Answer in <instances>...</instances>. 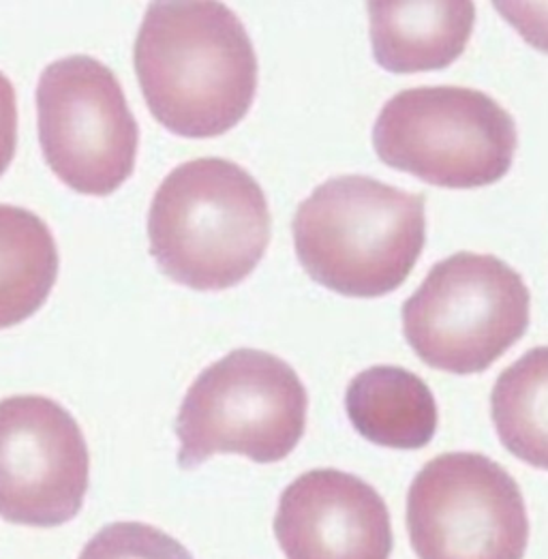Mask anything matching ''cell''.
Returning <instances> with one entry per match:
<instances>
[{"mask_svg":"<svg viewBox=\"0 0 548 559\" xmlns=\"http://www.w3.org/2000/svg\"><path fill=\"white\" fill-rule=\"evenodd\" d=\"M133 62L148 110L182 138L227 133L258 93L253 41L223 2L148 4Z\"/></svg>","mask_w":548,"mask_h":559,"instance_id":"obj_1","label":"cell"},{"mask_svg":"<svg viewBox=\"0 0 548 559\" xmlns=\"http://www.w3.org/2000/svg\"><path fill=\"white\" fill-rule=\"evenodd\" d=\"M271 211L260 182L234 162L206 157L171 169L151 213V255L165 277L198 292L247 280L271 242Z\"/></svg>","mask_w":548,"mask_h":559,"instance_id":"obj_2","label":"cell"},{"mask_svg":"<svg viewBox=\"0 0 548 559\" xmlns=\"http://www.w3.org/2000/svg\"><path fill=\"white\" fill-rule=\"evenodd\" d=\"M291 229L311 280L343 296L380 298L407 281L425 249V195L336 176L298 206Z\"/></svg>","mask_w":548,"mask_h":559,"instance_id":"obj_3","label":"cell"},{"mask_svg":"<svg viewBox=\"0 0 548 559\" xmlns=\"http://www.w3.org/2000/svg\"><path fill=\"white\" fill-rule=\"evenodd\" d=\"M309 394L298 373L262 349H234L204 369L184 394L176 436L178 465L195 469L215 454L276 463L307 429Z\"/></svg>","mask_w":548,"mask_h":559,"instance_id":"obj_4","label":"cell"},{"mask_svg":"<svg viewBox=\"0 0 548 559\" xmlns=\"http://www.w3.org/2000/svg\"><path fill=\"white\" fill-rule=\"evenodd\" d=\"M373 148L390 168L445 189L501 180L514 162L519 131L493 97L463 86L396 93L378 116Z\"/></svg>","mask_w":548,"mask_h":559,"instance_id":"obj_5","label":"cell"},{"mask_svg":"<svg viewBox=\"0 0 548 559\" xmlns=\"http://www.w3.org/2000/svg\"><path fill=\"white\" fill-rule=\"evenodd\" d=\"M401 316L403 335L420 360L472 376L487 371L527 333L532 294L499 258L461 251L429 271Z\"/></svg>","mask_w":548,"mask_h":559,"instance_id":"obj_6","label":"cell"},{"mask_svg":"<svg viewBox=\"0 0 548 559\" xmlns=\"http://www.w3.org/2000/svg\"><path fill=\"white\" fill-rule=\"evenodd\" d=\"M37 114L46 164L69 189L104 198L131 178L140 129L110 67L84 55L48 64Z\"/></svg>","mask_w":548,"mask_h":559,"instance_id":"obj_7","label":"cell"},{"mask_svg":"<svg viewBox=\"0 0 548 559\" xmlns=\"http://www.w3.org/2000/svg\"><path fill=\"white\" fill-rule=\"evenodd\" d=\"M407 532L418 559H523L529 516L516 480L478 452H445L414 478Z\"/></svg>","mask_w":548,"mask_h":559,"instance_id":"obj_8","label":"cell"},{"mask_svg":"<svg viewBox=\"0 0 548 559\" xmlns=\"http://www.w3.org/2000/svg\"><path fill=\"white\" fill-rule=\"evenodd\" d=\"M91 456L75 418L52 399L0 401V516L31 527L71 521L88 491Z\"/></svg>","mask_w":548,"mask_h":559,"instance_id":"obj_9","label":"cell"},{"mask_svg":"<svg viewBox=\"0 0 548 559\" xmlns=\"http://www.w3.org/2000/svg\"><path fill=\"white\" fill-rule=\"evenodd\" d=\"M274 536L287 559H390L394 536L382 496L341 469H311L278 500Z\"/></svg>","mask_w":548,"mask_h":559,"instance_id":"obj_10","label":"cell"},{"mask_svg":"<svg viewBox=\"0 0 548 559\" xmlns=\"http://www.w3.org/2000/svg\"><path fill=\"white\" fill-rule=\"evenodd\" d=\"M373 57L392 73L439 71L467 48L474 2H369Z\"/></svg>","mask_w":548,"mask_h":559,"instance_id":"obj_11","label":"cell"},{"mask_svg":"<svg viewBox=\"0 0 548 559\" xmlns=\"http://www.w3.org/2000/svg\"><path fill=\"white\" fill-rule=\"evenodd\" d=\"M354 429L369 442L394 450L431 444L438 431V403L416 373L378 365L360 371L345 392Z\"/></svg>","mask_w":548,"mask_h":559,"instance_id":"obj_12","label":"cell"},{"mask_svg":"<svg viewBox=\"0 0 548 559\" xmlns=\"http://www.w3.org/2000/svg\"><path fill=\"white\" fill-rule=\"evenodd\" d=\"M58 266L48 224L26 209L0 204V329L17 326L46 305Z\"/></svg>","mask_w":548,"mask_h":559,"instance_id":"obj_13","label":"cell"},{"mask_svg":"<svg viewBox=\"0 0 548 559\" xmlns=\"http://www.w3.org/2000/svg\"><path fill=\"white\" fill-rule=\"evenodd\" d=\"M491 416L501 444L548 472V345L529 349L495 382Z\"/></svg>","mask_w":548,"mask_h":559,"instance_id":"obj_14","label":"cell"},{"mask_svg":"<svg viewBox=\"0 0 548 559\" xmlns=\"http://www.w3.org/2000/svg\"><path fill=\"white\" fill-rule=\"evenodd\" d=\"M80 559H193L171 536L146 523H111L97 532Z\"/></svg>","mask_w":548,"mask_h":559,"instance_id":"obj_15","label":"cell"},{"mask_svg":"<svg viewBox=\"0 0 548 559\" xmlns=\"http://www.w3.org/2000/svg\"><path fill=\"white\" fill-rule=\"evenodd\" d=\"M495 9L529 46L548 55V2H495Z\"/></svg>","mask_w":548,"mask_h":559,"instance_id":"obj_16","label":"cell"},{"mask_svg":"<svg viewBox=\"0 0 548 559\" xmlns=\"http://www.w3.org/2000/svg\"><path fill=\"white\" fill-rule=\"evenodd\" d=\"M17 144V104L13 84L0 73V176L7 171Z\"/></svg>","mask_w":548,"mask_h":559,"instance_id":"obj_17","label":"cell"}]
</instances>
